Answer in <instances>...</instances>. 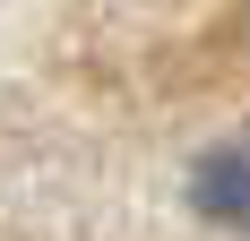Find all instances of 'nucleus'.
Instances as JSON below:
<instances>
[{
    "mask_svg": "<svg viewBox=\"0 0 250 241\" xmlns=\"http://www.w3.org/2000/svg\"><path fill=\"white\" fill-rule=\"evenodd\" d=\"M190 207H199L207 224H233V233H250V138L207 146L199 164H190Z\"/></svg>",
    "mask_w": 250,
    "mask_h": 241,
    "instance_id": "f257e3e1",
    "label": "nucleus"
}]
</instances>
